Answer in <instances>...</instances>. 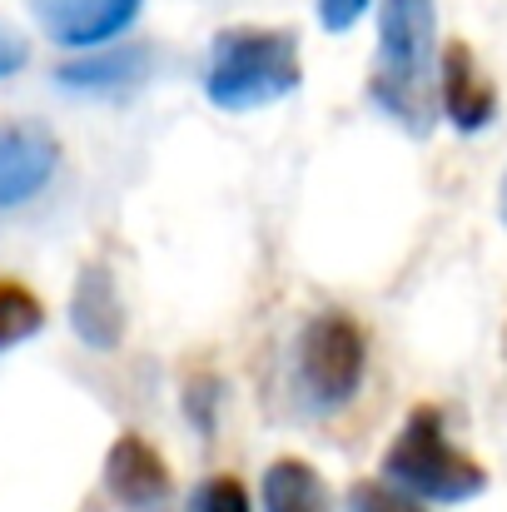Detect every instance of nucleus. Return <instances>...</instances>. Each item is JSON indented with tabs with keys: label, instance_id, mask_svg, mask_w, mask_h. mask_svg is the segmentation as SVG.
<instances>
[{
	"label": "nucleus",
	"instance_id": "f257e3e1",
	"mask_svg": "<svg viewBox=\"0 0 507 512\" xmlns=\"http://www.w3.org/2000/svg\"><path fill=\"white\" fill-rule=\"evenodd\" d=\"M438 60V0H378L368 95L408 135H428L438 125Z\"/></svg>",
	"mask_w": 507,
	"mask_h": 512
},
{
	"label": "nucleus",
	"instance_id": "f03ea898",
	"mask_svg": "<svg viewBox=\"0 0 507 512\" xmlns=\"http://www.w3.org/2000/svg\"><path fill=\"white\" fill-rule=\"evenodd\" d=\"M304 85V50L294 30L279 25H224L204 50L199 90L224 115H249L289 100Z\"/></svg>",
	"mask_w": 507,
	"mask_h": 512
},
{
	"label": "nucleus",
	"instance_id": "7ed1b4c3",
	"mask_svg": "<svg viewBox=\"0 0 507 512\" xmlns=\"http://www.w3.org/2000/svg\"><path fill=\"white\" fill-rule=\"evenodd\" d=\"M383 483L413 503H468L488 493V468L453 443L443 408L418 403L383 453Z\"/></svg>",
	"mask_w": 507,
	"mask_h": 512
},
{
	"label": "nucleus",
	"instance_id": "20e7f679",
	"mask_svg": "<svg viewBox=\"0 0 507 512\" xmlns=\"http://www.w3.org/2000/svg\"><path fill=\"white\" fill-rule=\"evenodd\" d=\"M363 368H368V339L363 324L343 309H324L304 324L299 334V383L304 398L324 413L343 408L358 388H363Z\"/></svg>",
	"mask_w": 507,
	"mask_h": 512
},
{
	"label": "nucleus",
	"instance_id": "39448f33",
	"mask_svg": "<svg viewBox=\"0 0 507 512\" xmlns=\"http://www.w3.org/2000/svg\"><path fill=\"white\" fill-rule=\"evenodd\" d=\"M40 35L60 50L90 55L115 45L145 10V0H25Z\"/></svg>",
	"mask_w": 507,
	"mask_h": 512
},
{
	"label": "nucleus",
	"instance_id": "423d86ee",
	"mask_svg": "<svg viewBox=\"0 0 507 512\" xmlns=\"http://www.w3.org/2000/svg\"><path fill=\"white\" fill-rule=\"evenodd\" d=\"M438 115L458 135H483L498 120V85L478 65L468 40L443 45V60H438Z\"/></svg>",
	"mask_w": 507,
	"mask_h": 512
},
{
	"label": "nucleus",
	"instance_id": "0eeeda50",
	"mask_svg": "<svg viewBox=\"0 0 507 512\" xmlns=\"http://www.w3.org/2000/svg\"><path fill=\"white\" fill-rule=\"evenodd\" d=\"M105 488L125 512H165L174 503V473L160 448L140 433H120L105 453Z\"/></svg>",
	"mask_w": 507,
	"mask_h": 512
},
{
	"label": "nucleus",
	"instance_id": "6e6552de",
	"mask_svg": "<svg viewBox=\"0 0 507 512\" xmlns=\"http://www.w3.org/2000/svg\"><path fill=\"white\" fill-rule=\"evenodd\" d=\"M60 145L45 125H0V209H20L50 189Z\"/></svg>",
	"mask_w": 507,
	"mask_h": 512
},
{
	"label": "nucleus",
	"instance_id": "1a4fd4ad",
	"mask_svg": "<svg viewBox=\"0 0 507 512\" xmlns=\"http://www.w3.org/2000/svg\"><path fill=\"white\" fill-rule=\"evenodd\" d=\"M70 329L85 348H100V353L120 348V339H125V304H120V289H115V269L105 259H90L75 274Z\"/></svg>",
	"mask_w": 507,
	"mask_h": 512
},
{
	"label": "nucleus",
	"instance_id": "9d476101",
	"mask_svg": "<svg viewBox=\"0 0 507 512\" xmlns=\"http://www.w3.org/2000/svg\"><path fill=\"white\" fill-rule=\"evenodd\" d=\"M145 75H150L145 45H105V50L75 55L55 70V80L75 95H120V90H135Z\"/></svg>",
	"mask_w": 507,
	"mask_h": 512
},
{
	"label": "nucleus",
	"instance_id": "9b49d317",
	"mask_svg": "<svg viewBox=\"0 0 507 512\" xmlns=\"http://www.w3.org/2000/svg\"><path fill=\"white\" fill-rule=\"evenodd\" d=\"M264 512H334L329 483L304 458H279L264 468Z\"/></svg>",
	"mask_w": 507,
	"mask_h": 512
},
{
	"label": "nucleus",
	"instance_id": "f8f14e48",
	"mask_svg": "<svg viewBox=\"0 0 507 512\" xmlns=\"http://www.w3.org/2000/svg\"><path fill=\"white\" fill-rule=\"evenodd\" d=\"M45 329V304L30 284L20 279H0V353L20 348L25 339H35Z\"/></svg>",
	"mask_w": 507,
	"mask_h": 512
},
{
	"label": "nucleus",
	"instance_id": "ddd939ff",
	"mask_svg": "<svg viewBox=\"0 0 507 512\" xmlns=\"http://www.w3.org/2000/svg\"><path fill=\"white\" fill-rule=\"evenodd\" d=\"M179 512H254V508H249V493H244V483L234 473H214L184 498Z\"/></svg>",
	"mask_w": 507,
	"mask_h": 512
},
{
	"label": "nucleus",
	"instance_id": "4468645a",
	"mask_svg": "<svg viewBox=\"0 0 507 512\" xmlns=\"http://www.w3.org/2000/svg\"><path fill=\"white\" fill-rule=\"evenodd\" d=\"M348 512H423L413 498L393 493L388 483H353L348 488Z\"/></svg>",
	"mask_w": 507,
	"mask_h": 512
},
{
	"label": "nucleus",
	"instance_id": "2eb2a0df",
	"mask_svg": "<svg viewBox=\"0 0 507 512\" xmlns=\"http://www.w3.org/2000/svg\"><path fill=\"white\" fill-rule=\"evenodd\" d=\"M184 408H189V423L199 428V433H209L214 428V378L209 373H199V378H189V388H184Z\"/></svg>",
	"mask_w": 507,
	"mask_h": 512
},
{
	"label": "nucleus",
	"instance_id": "dca6fc26",
	"mask_svg": "<svg viewBox=\"0 0 507 512\" xmlns=\"http://www.w3.org/2000/svg\"><path fill=\"white\" fill-rule=\"evenodd\" d=\"M368 5H373V0H319V25H324L329 35H343V30H353V25L368 15Z\"/></svg>",
	"mask_w": 507,
	"mask_h": 512
},
{
	"label": "nucleus",
	"instance_id": "f3484780",
	"mask_svg": "<svg viewBox=\"0 0 507 512\" xmlns=\"http://www.w3.org/2000/svg\"><path fill=\"white\" fill-rule=\"evenodd\" d=\"M25 65H30V40H25L20 30H10V25L0 20V80L20 75Z\"/></svg>",
	"mask_w": 507,
	"mask_h": 512
},
{
	"label": "nucleus",
	"instance_id": "a211bd4d",
	"mask_svg": "<svg viewBox=\"0 0 507 512\" xmlns=\"http://www.w3.org/2000/svg\"><path fill=\"white\" fill-rule=\"evenodd\" d=\"M498 219H503V229H507V170H503V184H498Z\"/></svg>",
	"mask_w": 507,
	"mask_h": 512
}]
</instances>
